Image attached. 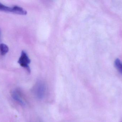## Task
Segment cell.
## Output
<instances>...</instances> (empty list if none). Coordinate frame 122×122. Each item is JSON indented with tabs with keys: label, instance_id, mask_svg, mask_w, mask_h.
Wrapping results in <instances>:
<instances>
[{
	"label": "cell",
	"instance_id": "52a82bcc",
	"mask_svg": "<svg viewBox=\"0 0 122 122\" xmlns=\"http://www.w3.org/2000/svg\"></svg>",
	"mask_w": 122,
	"mask_h": 122
},
{
	"label": "cell",
	"instance_id": "3957f363",
	"mask_svg": "<svg viewBox=\"0 0 122 122\" xmlns=\"http://www.w3.org/2000/svg\"><path fill=\"white\" fill-rule=\"evenodd\" d=\"M46 86L45 84L40 82L35 85L33 89L34 93L37 99H42L46 95Z\"/></svg>",
	"mask_w": 122,
	"mask_h": 122
},
{
	"label": "cell",
	"instance_id": "6da1fadb",
	"mask_svg": "<svg viewBox=\"0 0 122 122\" xmlns=\"http://www.w3.org/2000/svg\"><path fill=\"white\" fill-rule=\"evenodd\" d=\"M0 11L13 13L19 15H25L27 12L24 9L20 6L14 5L9 6L0 3Z\"/></svg>",
	"mask_w": 122,
	"mask_h": 122
},
{
	"label": "cell",
	"instance_id": "ba28073f",
	"mask_svg": "<svg viewBox=\"0 0 122 122\" xmlns=\"http://www.w3.org/2000/svg\"></svg>",
	"mask_w": 122,
	"mask_h": 122
},
{
	"label": "cell",
	"instance_id": "7a4b0ae2",
	"mask_svg": "<svg viewBox=\"0 0 122 122\" xmlns=\"http://www.w3.org/2000/svg\"><path fill=\"white\" fill-rule=\"evenodd\" d=\"M11 96L14 100L20 105L25 106L26 105V100L24 94L20 89H16L13 90L11 92Z\"/></svg>",
	"mask_w": 122,
	"mask_h": 122
},
{
	"label": "cell",
	"instance_id": "5b68a950",
	"mask_svg": "<svg viewBox=\"0 0 122 122\" xmlns=\"http://www.w3.org/2000/svg\"><path fill=\"white\" fill-rule=\"evenodd\" d=\"M9 51L8 47L4 43L0 44V52L2 56L5 55Z\"/></svg>",
	"mask_w": 122,
	"mask_h": 122
},
{
	"label": "cell",
	"instance_id": "8992f818",
	"mask_svg": "<svg viewBox=\"0 0 122 122\" xmlns=\"http://www.w3.org/2000/svg\"><path fill=\"white\" fill-rule=\"evenodd\" d=\"M115 66L119 72L122 74V62L119 59L117 58L114 62Z\"/></svg>",
	"mask_w": 122,
	"mask_h": 122
},
{
	"label": "cell",
	"instance_id": "277c9868",
	"mask_svg": "<svg viewBox=\"0 0 122 122\" xmlns=\"http://www.w3.org/2000/svg\"><path fill=\"white\" fill-rule=\"evenodd\" d=\"M18 62L21 66L25 69L28 73L30 72V69L29 64L30 63L31 60L25 51H23L21 52Z\"/></svg>",
	"mask_w": 122,
	"mask_h": 122
}]
</instances>
